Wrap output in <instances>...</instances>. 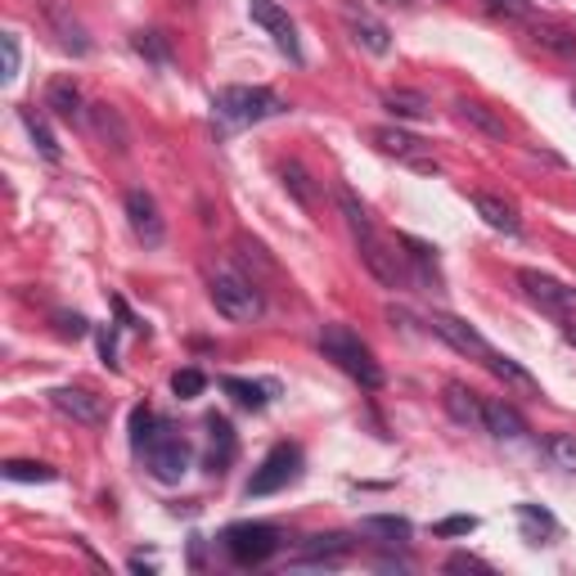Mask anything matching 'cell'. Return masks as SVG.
<instances>
[{
  "label": "cell",
  "mask_w": 576,
  "mask_h": 576,
  "mask_svg": "<svg viewBox=\"0 0 576 576\" xmlns=\"http://www.w3.org/2000/svg\"><path fill=\"white\" fill-rule=\"evenodd\" d=\"M338 208H343V221H347V230H352V240H356V248H360V261H365L369 275H375L379 284H388V289H410V266L401 261L396 244L379 234L375 217L365 212V203H360L352 189H338Z\"/></svg>",
  "instance_id": "obj_1"
},
{
  "label": "cell",
  "mask_w": 576,
  "mask_h": 576,
  "mask_svg": "<svg viewBox=\"0 0 576 576\" xmlns=\"http://www.w3.org/2000/svg\"><path fill=\"white\" fill-rule=\"evenodd\" d=\"M284 109H289L284 99L275 90H266V86H225L212 99V113L225 126H257L266 118H280Z\"/></svg>",
  "instance_id": "obj_2"
},
{
  "label": "cell",
  "mask_w": 576,
  "mask_h": 576,
  "mask_svg": "<svg viewBox=\"0 0 576 576\" xmlns=\"http://www.w3.org/2000/svg\"><path fill=\"white\" fill-rule=\"evenodd\" d=\"M320 352H324L338 369H343V375H352L360 388H383V369H379L375 352H369L352 329H343V324H324V333H320Z\"/></svg>",
  "instance_id": "obj_3"
},
{
  "label": "cell",
  "mask_w": 576,
  "mask_h": 576,
  "mask_svg": "<svg viewBox=\"0 0 576 576\" xmlns=\"http://www.w3.org/2000/svg\"><path fill=\"white\" fill-rule=\"evenodd\" d=\"M208 293H212V307H217L225 320H234V324H253V320H261V311H266L261 289H257L248 275H240L234 266H221V270H217L212 284H208Z\"/></svg>",
  "instance_id": "obj_4"
},
{
  "label": "cell",
  "mask_w": 576,
  "mask_h": 576,
  "mask_svg": "<svg viewBox=\"0 0 576 576\" xmlns=\"http://www.w3.org/2000/svg\"><path fill=\"white\" fill-rule=\"evenodd\" d=\"M518 284L546 316H554L563 324H576V289L572 284H563L554 275H540V270H518Z\"/></svg>",
  "instance_id": "obj_5"
},
{
  "label": "cell",
  "mask_w": 576,
  "mask_h": 576,
  "mask_svg": "<svg viewBox=\"0 0 576 576\" xmlns=\"http://www.w3.org/2000/svg\"><path fill=\"white\" fill-rule=\"evenodd\" d=\"M369 140H375L379 154H388V158H396V162H405V167H415V172H424V176H437V172H442V162L428 154V145L419 140V135L401 131V126H375V131H369Z\"/></svg>",
  "instance_id": "obj_6"
},
{
  "label": "cell",
  "mask_w": 576,
  "mask_h": 576,
  "mask_svg": "<svg viewBox=\"0 0 576 576\" xmlns=\"http://www.w3.org/2000/svg\"><path fill=\"white\" fill-rule=\"evenodd\" d=\"M275 550H280V536H275V527H266V523H234L225 531V554L240 567L266 563Z\"/></svg>",
  "instance_id": "obj_7"
},
{
  "label": "cell",
  "mask_w": 576,
  "mask_h": 576,
  "mask_svg": "<svg viewBox=\"0 0 576 576\" xmlns=\"http://www.w3.org/2000/svg\"><path fill=\"white\" fill-rule=\"evenodd\" d=\"M248 14L253 23L266 32L270 41H275L280 54H289V63H302V41H297V23L289 19V10L280 0H248Z\"/></svg>",
  "instance_id": "obj_8"
},
{
  "label": "cell",
  "mask_w": 576,
  "mask_h": 576,
  "mask_svg": "<svg viewBox=\"0 0 576 576\" xmlns=\"http://www.w3.org/2000/svg\"><path fill=\"white\" fill-rule=\"evenodd\" d=\"M145 455H149V468H154V478L158 482H181L185 473H189V459H194V451H189V442L185 437H176L172 428H158V437L145 446Z\"/></svg>",
  "instance_id": "obj_9"
},
{
  "label": "cell",
  "mask_w": 576,
  "mask_h": 576,
  "mask_svg": "<svg viewBox=\"0 0 576 576\" xmlns=\"http://www.w3.org/2000/svg\"><path fill=\"white\" fill-rule=\"evenodd\" d=\"M297 473H302V451H297V446H275V451L261 459V468L253 473L248 500H261V495L284 491L289 482H297Z\"/></svg>",
  "instance_id": "obj_10"
},
{
  "label": "cell",
  "mask_w": 576,
  "mask_h": 576,
  "mask_svg": "<svg viewBox=\"0 0 576 576\" xmlns=\"http://www.w3.org/2000/svg\"><path fill=\"white\" fill-rule=\"evenodd\" d=\"M50 405H54L63 419H73V424H82V428H105V424H109L105 396H95L90 388H54V392H50Z\"/></svg>",
  "instance_id": "obj_11"
},
{
  "label": "cell",
  "mask_w": 576,
  "mask_h": 576,
  "mask_svg": "<svg viewBox=\"0 0 576 576\" xmlns=\"http://www.w3.org/2000/svg\"><path fill=\"white\" fill-rule=\"evenodd\" d=\"M442 343H451L455 352H464V356H473V360H487V352H491V343L487 338L473 329L468 320H459V316H451V311H432L428 320H424Z\"/></svg>",
  "instance_id": "obj_12"
},
{
  "label": "cell",
  "mask_w": 576,
  "mask_h": 576,
  "mask_svg": "<svg viewBox=\"0 0 576 576\" xmlns=\"http://www.w3.org/2000/svg\"><path fill=\"white\" fill-rule=\"evenodd\" d=\"M126 221L135 230V240H140L145 248H158L167 240V225H162V212H158V203L154 194L145 189H126Z\"/></svg>",
  "instance_id": "obj_13"
},
{
  "label": "cell",
  "mask_w": 576,
  "mask_h": 576,
  "mask_svg": "<svg viewBox=\"0 0 576 576\" xmlns=\"http://www.w3.org/2000/svg\"><path fill=\"white\" fill-rule=\"evenodd\" d=\"M343 23H347L352 41H356L360 50H369V54H388V50H392V32H388V23H379L369 10H360L356 0H347V5H343Z\"/></svg>",
  "instance_id": "obj_14"
},
{
  "label": "cell",
  "mask_w": 576,
  "mask_h": 576,
  "mask_svg": "<svg viewBox=\"0 0 576 576\" xmlns=\"http://www.w3.org/2000/svg\"><path fill=\"white\" fill-rule=\"evenodd\" d=\"M442 405H446V415L459 428H487V401L473 392L468 383H446L442 388Z\"/></svg>",
  "instance_id": "obj_15"
},
{
  "label": "cell",
  "mask_w": 576,
  "mask_h": 576,
  "mask_svg": "<svg viewBox=\"0 0 576 576\" xmlns=\"http://www.w3.org/2000/svg\"><path fill=\"white\" fill-rule=\"evenodd\" d=\"M86 122H90V131H95L113 154H126V149H131V126L122 122V113H118L113 105H90V109H86Z\"/></svg>",
  "instance_id": "obj_16"
},
{
  "label": "cell",
  "mask_w": 576,
  "mask_h": 576,
  "mask_svg": "<svg viewBox=\"0 0 576 576\" xmlns=\"http://www.w3.org/2000/svg\"><path fill=\"white\" fill-rule=\"evenodd\" d=\"M455 118H459L468 131L487 135V140H504V135H510V126H504V118H500L495 109H487L482 99H455Z\"/></svg>",
  "instance_id": "obj_17"
},
{
  "label": "cell",
  "mask_w": 576,
  "mask_h": 576,
  "mask_svg": "<svg viewBox=\"0 0 576 576\" xmlns=\"http://www.w3.org/2000/svg\"><path fill=\"white\" fill-rule=\"evenodd\" d=\"M487 369H491V375L504 383V388H510V392H518V396H540V383L527 375V369L514 360V356H504V352H487V360H482Z\"/></svg>",
  "instance_id": "obj_18"
},
{
  "label": "cell",
  "mask_w": 576,
  "mask_h": 576,
  "mask_svg": "<svg viewBox=\"0 0 576 576\" xmlns=\"http://www.w3.org/2000/svg\"><path fill=\"white\" fill-rule=\"evenodd\" d=\"M352 554V540L347 536H311L307 550L297 554V567H338Z\"/></svg>",
  "instance_id": "obj_19"
},
{
  "label": "cell",
  "mask_w": 576,
  "mask_h": 576,
  "mask_svg": "<svg viewBox=\"0 0 576 576\" xmlns=\"http://www.w3.org/2000/svg\"><path fill=\"white\" fill-rule=\"evenodd\" d=\"M473 208H478V217H482L491 230H500V234H523L518 208H514V203H504L500 194H473Z\"/></svg>",
  "instance_id": "obj_20"
},
{
  "label": "cell",
  "mask_w": 576,
  "mask_h": 576,
  "mask_svg": "<svg viewBox=\"0 0 576 576\" xmlns=\"http://www.w3.org/2000/svg\"><path fill=\"white\" fill-rule=\"evenodd\" d=\"M383 109H388L396 122H424V118H432L428 95H424V90H410V86L383 90Z\"/></svg>",
  "instance_id": "obj_21"
},
{
  "label": "cell",
  "mask_w": 576,
  "mask_h": 576,
  "mask_svg": "<svg viewBox=\"0 0 576 576\" xmlns=\"http://www.w3.org/2000/svg\"><path fill=\"white\" fill-rule=\"evenodd\" d=\"M487 432L500 437V442H518V437H527V419L510 401H487Z\"/></svg>",
  "instance_id": "obj_22"
},
{
  "label": "cell",
  "mask_w": 576,
  "mask_h": 576,
  "mask_svg": "<svg viewBox=\"0 0 576 576\" xmlns=\"http://www.w3.org/2000/svg\"><path fill=\"white\" fill-rule=\"evenodd\" d=\"M46 109L54 118H63V122H77L82 118V90H77V82L73 77H54L46 86Z\"/></svg>",
  "instance_id": "obj_23"
},
{
  "label": "cell",
  "mask_w": 576,
  "mask_h": 576,
  "mask_svg": "<svg viewBox=\"0 0 576 576\" xmlns=\"http://www.w3.org/2000/svg\"><path fill=\"white\" fill-rule=\"evenodd\" d=\"M208 432H212V451H208V468H212V473H225V468L234 464V455H240V442H234V428H230V419H221V415H212V419H208Z\"/></svg>",
  "instance_id": "obj_24"
},
{
  "label": "cell",
  "mask_w": 576,
  "mask_h": 576,
  "mask_svg": "<svg viewBox=\"0 0 576 576\" xmlns=\"http://www.w3.org/2000/svg\"><path fill=\"white\" fill-rule=\"evenodd\" d=\"M221 388L234 396V405H244V410H266L270 392H275V383H248V379H221Z\"/></svg>",
  "instance_id": "obj_25"
},
{
  "label": "cell",
  "mask_w": 576,
  "mask_h": 576,
  "mask_svg": "<svg viewBox=\"0 0 576 576\" xmlns=\"http://www.w3.org/2000/svg\"><path fill=\"white\" fill-rule=\"evenodd\" d=\"M23 126H27L32 145H37V154H41L46 162H59V158H63V154H59V140H54V131L46 126V118H41L37 109H23Z\"/></svg>",
  "instance_id": "obj_26"
},
{
  "label": "cell",
  "mask_w": 576,
  "mask_h": 576,
  "mask_svg": "<svg viewBox=\"0 0 576 576\" xmlns=\"http://www.w3.org/2000/svg\"><path fill=\"white\" fill-rule=\"evenodd\" d=\"M360 531L365 536H383V540H392V546H396V540H410V523H405V518H396V514H375V518H360Z\"/></svg>",
  "instance_id": "obj_27"
},
{
  "label": "cell",
  "mask_w": 576,
  "mask_h": 576,
  "mask_svg": "<svg viewBox=\"0 0 576 576\" xmlns=\"http://www.w3.org/2000/svg\"><path fill=\"white\" fill-rule=\"evenodd\" d=\"M5 478L10 482H54L59 473L50 464H37V459H10L5 464Z\"/></svg>",
  "instance_id": "obj_28"
},
{
  "label": "cell",
  "mask_w": 576,
  "mask_h": 576,
  "mask_svg": "<svg viewBox=\"0 0 576 576\" xmlns=\"http://www.w3.org/2000/svg\"><path fill=\"white\" fill-rule=\"evenodd\" d=\"M50 23L59 27V41H63L68 50H77V54H86V50H90V41H86V32H82V23H77V19H68L63 10H50Z\"/></svg>",
  "instance_id": "obj_29"
},
{
  "label": "cell",
  "mask_w": 576,
  "mask_h": 576,
  "mask_svg": "<svg viewBox=\"0 0 576 576\" xmlns=\"http://www.w3.org/2000/svg\"><path fill=\"white\" fill-rule=\"evenodd\" d=\"M158 428H162L158 415L149 410V405H140V410L131 415V446H135V451H145V446L154 442V437H158Z\"/></svg>",
  "instance_id": "obj_30"
},
{
  "label": "cell",
  "mask_w": 576,
  "mask_h": 576,
  "mask_svg": "<svg viewBox=\"0 0 576 576\" xmlns=\"http://www.w3.org/2000/svg\"><path fill=\"white\" fill-rule=\"evenodd\" d=\"M546 455H550L559 468L576 473V437H567V432H554V437H546Z\"/></svg>",
  "instance_id": "obj_31"
},
{
  "label": "cell",
  "mask_w": 576,
  "mask_h": 576,
  "mask_svg": "<svg viewBox=\"0 0 576 576\" xmlns=\"http://www.w3.org/2000/svg\"><path fill=\"white\" fill-rule=\"evenodd\" d=\"M518 518H523L527 536H554V531H559V523H554L546 510H536V504H518Z\"/></svg>",
  "instance_id": "obj_32"
},
{
  "label": "cell",
  "mask_w": 576,
  "mask_h": 576,
  "mask_svg": "<svg viewBox=\"0 0 576 576\" xmlns=\"http://www.w3.org/2000/svg\"><path fill=\"white\" fill-rule=\"evenodd\" d=\"M131 46L140 50L145 59H154V63H167V54H172V50H167V41H162V32H135Z\"/></svg>",
  "instance_id": "obj_33"
},
{
  "label": "cell",
  "mask_w": 576,
  "mask_h": 576,
  "mask_svg": "<svg viewBox=\"0 0 576 576\" xmlns=\"http://www.w3.org/2000/svg\"><path fill=\"white\" fill-rule=\"evenodd\" d=\"M203 388H208V379L198 375V369H176V379H172V392L181 396V401H194Z\"/></svg>",
  "instance_id": "obj_34"
},
{
  "label": "cell",
  "mask_w": 576,
  "mask_h": 576,
  "mask_svg": "<svg viewBox=\"0 0 576 576\" xmlns=\"http://www.w3.org/2000/svg\"><path fill=\"white\" fill-rule=\"evenodd\" d=\"M536 41H540V46H550V50H559V54L576 50L572 32H563V27H546V23H536Z\"/></svg>",
  "instance_id": "obj_35"
},
{
  "label": "cell",
  "mask_w": 576,
  "mask_h": 576,
  "mask_svg": "<svg viewBox=\"0 0 576 576\" xmlns=\"http://www.w3.org/2000/svg\"><path fill=\"white\" fill-rule=\"evenodd\" d=\"M284 185H289V189H293L302 203H311V198H316V189L307 185V172H302L297 162H284Z\"/></svg>",
  "instance_id": "obj_36"
},
{
  "label": "cell",
  "mask_w": 576,
  "mask_h": 576,
  "mask_svg": "<svg viewBox=\"0 0 576 576\" xmlns=\"http://www.w3.org/2000/svg\"><path fill=\"white\" fill-rule=\"evenodd\" d=\"M491 14H504V19H536V10L527 5V0H487Z\"/></svg>",
  "instance_id": "obj_37"
},
{
  "label": "cell",
  "mask_w": 576,
  "mask_h": 576,
  "mask_svg": "<svg viewBox=\"0 0 576 576\" xmlns=\"http://www.w3.org/2000/svg\"><path fill=\"white\" fill-rule=\"evenodd\" d=\"M468 531H478V518H468V514H459V518H446V523H437V536H468Z\"/></svg>",
  "instance_id": "obj_38"
},
{
  "label": "cell",
  "mask_w": 576,
  "mask_h": 576,
  "mask_svg": "<svg viewBox=\"0 0 576 576\" xmlns=\"http://www.w3.org/2000/svg\"><path fill=\"white\" fill-rule=\"evenodd\" d=\"M0 46H5V82H14L19 77V37H14V32H5Z\"/></svg>",
  "instance_id": "obj_39"
},
{
  "label": "cell",
  "mask_w": 576,
  "mask_h": 576,
  "mask_svg": "<svg viewBox=\"0 0 576 576\" xmlns=\"http://www.w3.org/2000/svg\"><path fill=\"white\" fill-rule=\"evenodd\" d=\"M54 324H59L63 338H86V320H82V316H63V311H59Z\"/></svg>",
  "instance_id": "obj_40"
},
{
  "label": "cell",
  "mask_w": 576,
  "mask_h": 576,
  "mask_svg": "<svg viewBox=\"0 0 576 576\" xmlns=\"http://www.w3.org/2000/svg\"><path fill=\"white\" fill-rule=\"evenodd\" d=\"M446 567H451V572H464V567H473V572H487V563H482V559H473V554H455Z\"/></svg>",
  "instance_id": "obj_41"
}]
</instances>
